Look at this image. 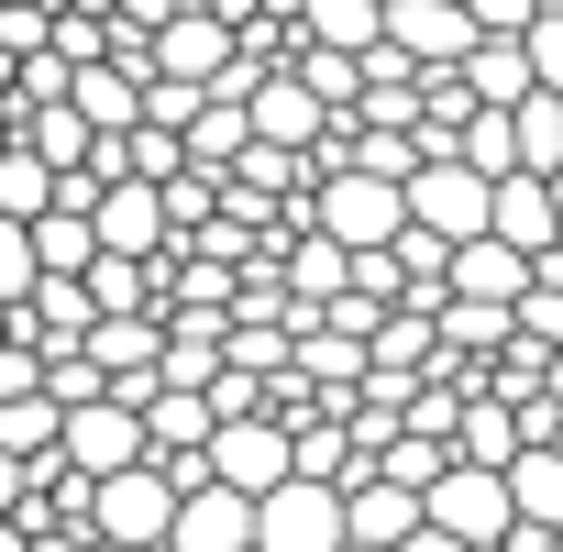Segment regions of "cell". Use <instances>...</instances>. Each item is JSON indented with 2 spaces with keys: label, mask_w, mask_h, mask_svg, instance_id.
Wrapping results in <instances>:
<instances>
[{
  "label": "cell",
  "mask_w": 563,
  "mask_h": 552,
  "mask_svg": "<svg viewBox=\"0 0 563 552\" xmlns=\"http://www.w3.org/2000/svg\"><path fill=\"white\" fill-rule=\"evenodd\" d=\"M398 552H464V541H453V530H431V519H420V530H409V541H398Z\"/></svg>",
  "instance_id": "34"
},
{
  "label": "cell",
  "mask_w": 563,
  "mask_h": 552,
  "mask_svg": "<svg viewBox=\"0 0 563 552\" xmlns=\"http://www.w3.org/2000/svg\"><path fill=\"white\" fill-rule=\"evenodd\" d=\"M34 376H45L34 343H0V398H34Z\"/></svg>",
  "instance_id": "32"
},
{
  "label": "cell",
  "mask_w": 563,
  "mask_h": 552,
  "mask_svg": "<svg viewBox=\"0 0 563 552\" xmlns=\"http://www.w3.org/2000/svg\"><path fill=\"white\" fill-rule=\"evenodd\" d=\"M34 210H56V166L23 155V144H0V221H34Z\"/></svg>",
  "instance_id": "24"
},
{
  "label": "cell",
  "mask_w": 563,
  "mask_h": 552,
  "mask_svg": "<svg viewBox=\"0 0 563 552\" xmlns=\"http://www.w3.org/2000/svg\"><path fill=\"white\" fill-rule=\"evenodd\" d=\"M288 12H299V45H332V56H365L387 34L376 0H288Z\"/></svg>",
  "instance_id": "17"
},
{
  "label": "cell",
  "mask_w": 563,
  "mask_h": 552,
  "mask_svg": "<svg viewBox=\"0 0 563 552\" xmlns=\"http://www.w3.org/2000/svg\"><path fill=\"white\" fill-rule=\"evenodd\" d=\"M343 552H376V541H343Z\"/></svg>",
  "instance_id": "39"
},
{
  "label": "cell",
  "mask_w": 563,
  "mask_h": 552,
  "mask_svg": "<svg viewBox=\"0 0 563 552\" xmlns=\"http://www.w3.org/2000/svg\"><path fill=\"white\" fill-rule=\"evenodd\" d=\"M89 232H100V254H166V199H155L144 177H100Z\"/></svg>",
  "instance_id": "8"
},
{
  "label": "cell",
  "mask_w": 563,
  "mask_h": 552,
  "mask_svg": "<svg viewBox=\"0 0 563 552\" xmlns=\"http://www.w3.org/2000/svg\"><path fill=\"white\" fill-rule=\"evenodd\" d=\"M453 78L475 89V111H508V100H530V56H519V34H475V45L453 56Z\"/></svg>",
  "instance_id": "13"
},
{
  "label": "cell",
  "mask_w": 563,
  "mask_h": 552,
  "mask_svg": "<svg viewBox=\"0 0 563 552\" xmlns=\"http://www.w3.org/2000/svg\"><path fill=\"white\" fill-rule=\"evenodd\" d=\"M541 188H552V232H563V166H552V177H541Z\"/></svg>",
  "instance_id": "36"
},
{
  "label": "cell",
  "mask_w": 563,
  "mask_h": 552,
  "mask_svg": "<svg viewBox=\"0 0 563 552\" xmlns=\"http://www.w3.org/2000/svg\"><path fill=\"white\" fill-rule=\"evenodd\" d=\"M23 497H34V475H23V464H12V453H0V519H12V508H23Z\"/></svg>",
  "instance_id": "33"
},
{
  "label": "cell",
  "mask_w": 563,
  "mask_h": 552,
  "mask_svg": "<svg viewBox=\"0 0 563 552\" xmlns=\"http://www.w3.org/2000/svg\"><path fill=\"white\" fill-rule=\"evenodd\" d=\"M34 387H45L56 409H89V398H111V376H100L78 343H67V354H45V376H34Z\"/></svg>",
  "instance_id": "27"
},
{
  "label": "cell",
  "mask_w": 563,
  "mask_h": 552,
  "mask_svg": "<svg viewBox=\"0 0 563 552\" xmlns=\"http://www.w3.org/2000/svg\"><path fill=\"white\" fill-rule=\"evenodd\" d=\"M0 144H12V111H0Z\"/></svg>",
  "instance_id": "38"
},
{
  "label": "cell",
  "mask_w": 563,
  "mask_h": 552,
  "mask_svg": "<svg viewBox=\"0 0 563 552\" xmlns=\"http://www.w3.org/2000/svg\"><path fill=\"white\" fill-rule=\"evenodd\" d=\"M541 387H552V398H563V343H552V354H541Z\"/></svg>",
  "instance_id": "35"
},
{
  "label": "cell",
  "mask_w": 563,
  "mask_h": 552,
  "mask_svg": "<svg viewBox=\"0 0 563 552\" xmlns=\"http://www.w3.org/2000/svg\"><path fill=\"white\" fill-rule=\"evenodd\" d=\"M34 288V243H23V221H0V299H23Z\"/></svg>",
  "instance_id": "31"
},
{
  "label": "cell",
  "mask_w": 563,
  "mask_h": 552,
  "mask_svg": "<svg viewBox=\"0 0 563 552\" xmlns=\"http://www.w3.org/2000/svg\"><path fill=\"white\" fill-rule=\"evenodd\" d=\"M23 243H34V276H78V265L100 254L89 210H34V221H23Z\"/></svg>",
  "instance_id": "20"
},
{
  "label": "cell",
  "mask_w": 563,
  "mask_h": 552,
  "mask_svg": "<svg viewBox=\"0 0 563 552\" xmlns=\"http://www.w3.org/2000/svg\"><path fill=\"white\" fill-rule=\"evenodd\" d=\"M376 45H398L409 67H453L475 45V23H464V0H387V34Z\"/></svg>",
  "instance_id": "10"
},
{
  "label": "cell",
  "mask_w": 563,
  "mask_h": 552,
  "mask_svg": "<svg viewBox=\"0 0 563 552\" xmlns=\"http://www.w3.org/2000/svg\"><path fill=\"white\" fill-rule=\"evenodd\" d=\"M89 541L100 552H166V519H177V486L155 464H122V475H89Z\"/></svg>",
  "instance_id": "1"
},
{
  "label": "cell",
  "mask_w": 563,
  "mask_h": 552,
  "mask_svg": "<svg viewBox=\"0 0 563 552\" xmlns=\"http://www.w3.org/2000/svg\"><path fill=\"white\" fill-rule=\"evenodd\" d=\"M56 420H67V409H56L45 387H34V398H0V453H12L23 475H34V464H56Z\"/></svg>",
  "instance_id": "22"
},
{
  "label": "cell",
  "mask_w": 563,
  "mask_h": 552,
  "mask_svg": "<svg viewBox=\"0 0 563 552\" xmlns=\"http://www.w3.org/2000/svg\"><path fill=\"white\" fill-rule=\"evenodd\" d=\"M420 519H431V530H453L464 552H475V541H497V530H508V486H497V464H442V475L420 486Z\"/></svg>",
  "instance_id": "5"
},
{
  "label": "cell",
  "mask_w": 563,
  "mask_h": 552,
  "mask_svg": "<svg viewBox=\"0 0 563 552\" xmlns=\"http://www.w3.org/2000/svg\"><path fill=\"white\" fill-rule=\"evenodd\" d=\"M254 552H343V486H310V475L265 486L254 497Z\"/></svg>",
  "instance_id": "3"
},
{
  "label": "cell",
  "mask_w": 563,
  "mask_h": 552,
  "mask_svg": "<svg viewBox=\"0 0 563 552\" xmlns=\"http://www.w3.org/2000/svg\"><path fill=\"white\" fill-rule=\"evenodd\" d=\"M199 464H210V486H232V497L288 486V420H265V409H243V420H210Z\"/></svg>",
  "instance_id": "2"
},
{
  "label": "cell",
  "mask_w": 563,
  "mask_h": 552,
  "mask_svg": "<svg viewBox=\"0 0 563 552\" xmlns=\"http://www.w3.org/2000/svg\"><path fill=\"white\" fill-rule=\"evenodd\" d=\"M12 67H23V56H0V111H12Z\"/></svg>",
  "instance_id": "37"
},
{
  "label": "cell",
  "mask_w": 563,
  "mask_h": 552,
  "mask_svg": "<svg viewBox=\"0 0 563 552\" xmlns=\"http://www.w3.org/2000/svg\"><path fill=\"white\" fill-rule=\"evenodd\" d=\"M409 530H420V497H409V486H387V475L343 486V541H376V552H398Z\"/></svg>",
  "instance_id": "15"
},
{
  "label": "cell",
  "mask_w": 563,
  "mask_h": 552,
  "mask_svg": "<svg viewBox=\"0 0 563 552\" xmlns=\"http://www.w3.org/2000/svg\"><path fill=\"white\" fill-rule=\"evenodd\" d=\"M56 464L67 475H122V464H144V420L122 398H89V409L56 420Z\"/></svg>",
  "instance_id": "6"
},
{
  "label": "cell",
  "mask_w": 563,
  "mask_h": 552,
  "mask_svg": "<svg viewBox=\"0 0 563 552\" xmlns=\"http://www.w3.org/2000/svg\"><path fill=\"white\" fill-rule=\"evenodd\" d=\"M155 199H166V243H188L221 210V166H177V177H155Z\"/></svg>",
  "instance_id": "23"
},
{
  "label": "cell",
  "mask_w": 563,
  "mask_h": 552,
  "mask_svg": "<svg viewBox=\"0 0 563 552\" xmlns=\"http://www.w3.org/2000/svg\"><path fill=\"white\" fill-rule=\"evenodd\" d=\"M243 122H254V144H288V155H310V133H321L332 111H321V100H310L288 67H265V78L243 89Z\"/></svg>",
  "instance_id": "11"
},
{
  "label": "cell",
  "mask_w": 563,
  "mask_h": 552,
  "mask_svg": "<svg viewBox=\"0 0 563 552\" xmlns=\"http://www.w3.org/2000/svg\"><path fill=\"white\" fill-rule=\"evenodd\" d=\"M442 464H453V442H442V431H387V453H376V475H387V486H409V497H420Z\"/></svg>",
  "instance_id": "25"
},
{
  "label": "cell",
  "mask_w": 563,
  "mask_h": 552,
  "mask_svg": "<svg viewBox=\"0 0 563 552\" xmlns=\"http://www.w3.org/2000/svg\"><path fill=\"white\" fill-rule=\"evenodd\" d=\"M486 232H497L508 254H552V243H563V232H552V188H541V177H497V188H486Z\"/></svg>",
  "instance_id": "12"
},
{
  "label": "cell",
  "mask_w": 563,
  "mask_h": 552,
  "mask_svg": "<svg viewBox=\"0 0 563 552\" xmlns=\"http://www.w3.org/2000/svg\"><path fill=\"white\" fill-rule=\"evenodd\" d=\"M453 155H464L475 177H519V155H508V111H464V133H453Z\"/></svg>",
  "instance_id": "26"
},
{
  "label": "cell",
  "mask_w": 563,
  "mask_h": 552,
  "mask_svg": "<svg viewBox=\"0 0 563 552\" xmlns=\"http://www.w3.org/2000/svg\"><path fill=\"white\" fill-rule=\"evenodd\" d=\"M188 111H199V89H188V78H144V111H133V122H166V133H177Z\"/></svg>",
  "instance_id": "30"
},
{
  "label": "cell",
  "mask_w": 563,
  "mask_h": 552,
  "mask_svg": "<svg viewBox=\"0 0 563 552\" xmlns=\"http://www.w3.org/2000/svg\"><path fill=\"white\" fill-rule=\"evenodd\" d=\"M486 188H497V177H475L464 155H420V166H409V188H398V210H409L420 232L464 243V232H486Z\"/></svg>",
  "instance_id": "4"
},
{
  "label": "cell",
  "mask_w": 563,
  "mask_h": 552,
  "mask_svg": "<svg viewBox=\"0 0 563 552\" xmlns=\"http://www.w3.org/2000/svg\"><path fill=\"white\" fill-rule=\"evenodd\" d=\"M497 486H508V519L563 530V453H508V464H497Z\"/></svg>",
  "instance_id": "16"
},
{
  "label": "cell",
  "mask_w": 563,
  "mask_h": 552,
  "mask_svg": "<svg viewBox=\"0 0 563 552\" xmlns=\"http://www.w3.org/2000/svg\"><path fill=\"white\" fill-rule=\"evenodd\" d=\"M552 552H563V530H552Z\"/></svg>",
  "instance_id": "40"
},
{
  "label": "cell",
  "mask_w": 563,
  "mask_h": 552,
  "mask_svg": "<svg viewBox=\"0 0 563 552\" xmlns=\"http://www.w3.org/2000/svg\"><path fill=\"white\" fill-rule=\"evenodd\" d=\"M431 343L464 354V365H486V354L508 343V310H497V299H442V310H431Z\"/></svg>",
  "instance_id": "21"
},
{
  "label": "cell",
  "mask_w": 563,
  "mask_h": 552,
  "mask_svg": "<svg viewBox=\"0 0 563 552\" xmlns=\"http://www.w3.org/2000/svg\"><path fill=\"white\" fill-rule=\"evenodd\" d=\"M144 56H155V78H188V89H210V78L232 67V23H221V12H166Z\"/></svg>",
  "instance_id": "7"
},
{
  "label": "cell",
  "mask_w": 563,
  "mask_h": 552,
  "mask_svg": "<svg viewBox=\"0 0 563 552\" xmlns=\"http://www.w3.org/2000/svg\"><path fill=\"white\" fill-rule=\"evenodd\" d=\"M166 552H254V497L232 486H188L166 519Z\"/></svg>",
  "instance_id": "9"
},
{
  "label": "cell",
  "mask_w": 563,
  "mask_h": 552,
  "mask_svg": "<svg viewBox=\"0 0 563 552\" xmlns=\"http://www.w3.org/2000/svg\"><path fill=\"white\" fill-rule=\"evenodd\" d=\"M508 155H519V177H552V166H563V100H552V89L508 100Z\"/></svg>",
  "instance_id": "19"
},
{
  "label": "cell",
  "mask_w": 563,
  "mask_h": 552,
  "mask_svg": "<svg viewBox=\"0 0 563 552\" xmlns=\"http://www.w3.org/2000/svg\"><path fill=\"white\" fill-rule=\"evenodd\" d=\"M67 111H78L89 133H133L144 78H133V67H111V56H100V67H67Z\"/></svg>",
  "instance_id": "14"
},
{
  "label": "cell",
  "mask_w": 563,
  "mask_h": 552,
  "mask_svg": "<svg viewBox=\"0 0 563 552\" xmlns=\"http://www.w3.org/2000/svg\"><path fill=\"white\" fill-rule=\"evenodd\" d=\"M133 420H144V453H199L210 442V398L199 387H155Z\"/></svg>",
  "instance_id": "18"
},
{
  "label": "cell",
  "mask_w": 563,
  "mask_h": 552,
  "mask_svg": "<svg viewBox=\"0 0 563 552\" xmlns=\"http://www.w3.org/2000/svg\"><path fill=\"white\" fill-rule=\"evenodd\" d=\"M541 12H552V0H464V23H475V34H530Z\"/></svg>",
  "instance_id": "29"
},
{
  "label": "cell",
  "mask_w": 563,
  "mask_h": 552,
  "mask_svg": "<svg viewBox=\"0 0 563 552\" xmlns=\"http://www.w3.org/2000/svg\"><path fill=\"white\" fill-rule=\"evenodd\" d=\"M519 56H530V89H552V100H563V0L519 34Z\"/></svg>",
  "instance_id": "28"
}]
</instances>
